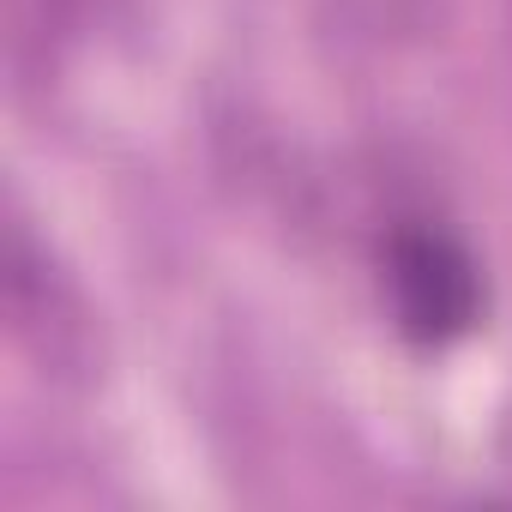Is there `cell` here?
<instances>
[{"instance_id":"obj_3","label":"cell","mask_w":512,"mask_h":512,"mask_svg":"<svg viewBox=\"0 0 512 512\" xmlns=\"http://www.w3.org/2000/svg\"><path fill=\"white\" fill-rule=\"evenodd\" d=\"M121 7L127 0H19V55L37 49L55 67L67 49L91 43Z\"/></svg>"},{"instance_id":"obj_1","label":"cell","mask_w":512,"mask_h":512,"mask_svg":"<svg viewBox=\"0 0 512 512\" xmlns=\"http://www.w3.org/2000/svg\"><path fill=\"white\" fill-rule=\"evenodd\" d=\"M374 278L392 332L416 350H452L488 314V272L476 247L428 205H392L380 217Z\"/></svg>"},{"instance_id":"obj_2","label":"cell","mask_w":512,"mask_h":512,"mask_svg":"<svg viewBox=\"0 0 512 512\" xmlns=\"http://www.w3.org/2000/svg\"><path fill=\"white\" fill-rule=\"evenodd\" d=\"M7 314L19 344L55 380H79L91 368V308L79 302L73 278L49 260V247L31 235L25 217L7 223Z\"/></svg>"}]
</instances>
